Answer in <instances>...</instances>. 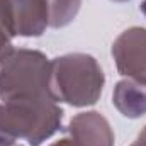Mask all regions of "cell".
Masks as SVG:
<instances>
[{"label": "cell", "mask_w": 146, "mask_h": 146, "mask_svg": "<svg viewBox=\"0 0 146 146\" xmlns=\"http://www.w3.org/2000/svg\"><path fill=\"white\" fill-rule=\"evenodd\" d=\"M115 2H126V0H115Z\"/></svg>", "instance_id": "12"}, {"label": "cell", "mask_w": 146, "mask_h": 146, "mask_svg": "<svg viewBox=\"0 0 146 146\" xmlns=\"http://www.w3.org/2000/svg\"><path fill=\"white\" fill-rule=\"evenodd\" d=\"M114 104L126 117H139L146 112V85L136 80H122L114 90Z\"/></svg>", "instance_id": "7"}, {"label": "cell", "mask_w": 146, "mask_h": 146, "mask_svg": "<svg viewBox=\"0 0 146 146\" xmlns=\"http://www.w3.org/2000/svg\"><path fill=\"white\" fill-rule=\"evenodd\" d=\"M0 99L51 94V63L37 51H10L0 63ZM54 99V97H53Z\"/></svg>", "instance_id": "3"}, {"label": "cell", "mask_w": 146, "mask_h": 146, "mask_svg": "<svg viewBox=\"0 0 146 146\" xmlns=\"http://www.w3.org/2000/svg\"><path fill=\"white\" fill-rule=\"evenodd\" d=\"M14 36H39L49 24L48 0H5Z\"/></svg>", "instance_id": "5"}, {"label": "cell", "mask_w": 146, "mask_h": 146, "mask_svg": "<svg viewBox=\"0 0 146 146\" xmlns=\"http://www.w3.org/2000/svg\"><path fill=\"white\" fill-rule=\"evenodd\" d=\"M117 70L146 85V29H129L117 37L112 48Z\"/></svg>", "instance_id": "4"}, {"label": "cell", "mask_w": 146, "mask_h": 146, "mask_svg": "<svg viewBox=\"0 0 146 146\" xmlns=\"http://www.w3.org/2000/svg\"><path fill=\"white\" fill-rule=\"evenodd\" d=\"M53 97H14L0 104V136L10 145L24 138L37 146L61 126V109Z\"/></svg>", "instance_id": "1"}, {"label": "cell", "mask_w": 146, "mask_h": 146, "mask_svg": "<svg viewBox=\"0 0 146 146\" xmlns=\"http://www.w3.org/2000/svg\"><path fill=\"white\" fill-rule=\"evenodd\" d=\"M49 5V26L61 27L72 22L76 15L80 0H48Z\"/></svg>", "instance_id": "8"}, {"label": "cell", "mask_w": 146, "mask_h": 146, "mask_svg": "<svg viewBox=\"0 0 146 146\" xmlns=\"http://www.w3.org/2000/svg\"><path fill=\"white\" fill-rule=\"evenodd\" d=\"M70 138L76 146H112L114 136L109 122L97 112L78 114L70 122Z\"/></svg>", "instance_id": "6"}, {"label": "cell", "mask_w": 146, "mask_h": 146, "mask_svg": "<svg viewBox=\"0 0 146 146\" xmlns=\"http://www.w3.org/2000/svg\"><path fill=\"white\" fill-rule=\"evenodd\" d=\"M141 12H143V14L146 15V0L143 2V3H141Z\"/></svg>", "instance_id": "11"}, {"label": "cell", "mask_w": 146, "mask_h": 146, "mask_svg": "<svg viewBox=\"0 0 146 146\" xmlns=\"http://www.w3.org/2000/svg\"><path fill=\"white\" fill-rule=\"evenodd\" d=\"M14 36L10 21H9V12H7V3L5 0H0V63L9 56L10 49V37Z\"/></svg>", "instance_id": "9"}, {"label": "cell", "mask_w": 146, "mask_h": 146, "mask_svg": "<svg viewBox=\"0 0 146 146\" xmlns=\"http://www.w3.org/2000/svg\"><path fill=\"white\" fill-rule=\"evenodd\" d=\"M104 75L92 56L68 54L51 61V94L54 100H65L83 107L100 97Z\"/></svg>", "instance_id": "2"}, {"label": "cell", "mask_w": 146, "mask_h": 146, "mask_svg": "<svg viewBox=\"0 0 146 146\" xmlns=\"http://www.w3.org/2000/svg\"><path fill=\"white\" fill-rule=\"evenodd\" d=\"M133 146H146V129L139 134V138H138V141L134 143Z\"/></svg>", "instance_id": "10"}]
</instances>
